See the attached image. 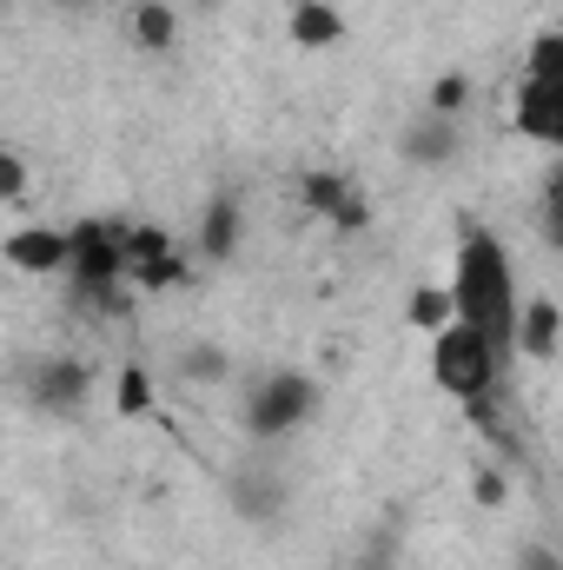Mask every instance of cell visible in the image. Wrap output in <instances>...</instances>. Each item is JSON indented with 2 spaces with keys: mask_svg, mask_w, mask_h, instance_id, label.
<instances>
[{
  "mask_svg": "<svg viewBox=\"0 0 563 570\" xmlns=\"http://www.w3.org/2000/svg\"><path fill=\"white\" fill-rule=\"evenodd\" d=\"M451 312L457 325H471L504 365L517 352V279H511V253L491 233H464L457 246V273H451Z\"/></svg>",
  "mask_w": 563,
  "mask_h": 570,
  "instance_id": "6da1fadb",
  "label": "cell"
},
{
  "mask_svg": "<svg viewBox=\"0 0 563 570\" xmlns=\"http://www.w3.org/2000/svg\"><path fill=\"white\" fill-rule=\"evenodd\" d=\"M67 279H73V305H100L120 312L127 305V253H120V226L113 219H80L67 226Z\"/></svg>",
  "mask_w": 563,
  "mask_h": 570,
  "instance_id": "7a4b0ae2",
  "label": "cell"
},
{
  "mask_svg": "<svg viewBox=\"0 0 563 570\" xmlns=\"http://www.w3.org/2000/svg\"><path fill=\"white\" fill-rule=\"evenodd\" d=\"M312 412H318V379L312 372H266L239 399V425H246L253 444H279L292 431H305Z\"/></svg>",
  "mask_w": 563,
  "mask_h": 570,
  "instance_id": "3957f363",
  "label": "cell"
},
{
  "mask_svg": "<svg viewBox=\"0 0 563 570\" xmlns=\"http://www.w3.org/2000/svg\"><path fill=\"white\" fill-rule=\"evenodd\" d=\"M431 379L437 392H451L457 405H477V399H497V379H504V358L471 332V325H444L431 332Z\"/></svg>",
  "mask_w": 563,
  "mask_h": 570,
  "instance_id": "277c9868",
  "label": "cell"
},
{
  "mask_svg": "<svg viewBox=\"0 0 563 570\" xmlns=\"http://www.w3.org/2000/svg\"><path fill=\"white\" fill-rule=\"evenodd\" d=\"M87 392H93V365L87 358L47 352V358L27 365V405L47 412V419H80L87 412Z\"/></svg>",
  "mask_w": 563,
  "mask_h": 570,
  "instance_id": "5b68a950",
  "label": "cell"
},
{
  "mask_svg": "<svg viewBox=\"0 0 563 570\" xmlns=\"http://www.w3.org/2000/svg\"><path fill=\"white\" fill-rule=\"evenodd\" d=\"M298 206H305V213H318V219H332L338 233H365V226H372V206H365V193H358L345 173H332V166H312V173H298Z\"/></svg>",
  "mask_w": 563,
  "mask_h": 570,
  "instance_id": "8992f818",
  "label": "cell"
},
{
  "mask_svg": "<svg viewBox=\"0 0 563 570\" xmlns=\"http://www.w3.org/2000/svg\"><path fill=\"white\" fill-rule=\"evenodd\" d=\"M226 491H233V511L246 524H279L285 511H292V478L273 471V464H239Z\"/></svg>",
  "mask_w": 563,
  "mask_h": 570,
  "instance_id": "52a82bcc",
  "label": "cell"
},
{
  "mask_svg": "<svg viewBox=\"0 0 563 570\" xmlns=\"http://www.w3.org/2000/svg\"><path fill=\"white\" fill-rule=\"evenodd\" d=\"M239 246H246V199L239 193H213L206 213H199V259L226 266V259H239Z\"/></svg>",
  "mask_w": 563,
  "mask_h": 570,
  "instance_id": "ba28073f",
  "label": "cell"
},
{
  "mask_svg": "<svg viewBox=\"0 0 563 570\" xmlns=\"http://www.w3.org/2000/svg\"><path fill=\"white\" fill-rule=\"evenodd\" d=\"M517 134L537 146H563V87L557 80H524L517 87Z\"/></svg>",
  "mask_w": 563,
  "mask_h": 570,
  "instance_id": "9c48e42d",
  "label": "cell"
},
{
  "mask_svg": "<svg viewBox=\"0 0 563 570\" xmlns=\"http://www.w3.org/2000/svg\"><path fill=\"white\" fill-rule=\"evenodd\" d=\"M398 153H405L412 166H451V159L464 153V127L444 120V114H424V120H412V127L398 134Z\"/></svg>",
  "mask_w": 563,
  "mask_h": 570,
  "instance_id": "30bf717a",
  "label": "cell"
},
{
  "mask_svg": "<svg viewBox=\"0 0 563 570\" xmlns=\"http://www.w3.org/2000/svg\"><path fill=\"white\" fill-rule=\"evenodd\" d=\"M7 266L13 273H67V233L60 226H27L7 239Z\"/></svg>",
  "mask_w": 563,
  "mask_h": 570,
  "instance_id": "8fae6325",
  "label": "cell"
},
{
  "mask_svg": "<svg viewBox=\"0 0 563 570\" xmlns=\"http://www.w3.org/2000/svg\"><path fill=\"white\" fill-rule=\"evenodd\" d=\"M557 338H563L557 298H517V352L524 358H557Z\"/></svg>",
  "mask_w": 563,
  "mask_h": 570,
  "instance_id": "7c38bea8",
  "label": "cell"
},
{
  "mask_svg": "<svg viewBox=\"0 0 563 570\" xmlns=\"http://www.w3.org/2000/svg\"><path fill=\"white\" fill-rule=\"evenodd\" d=\"M285 27H292L298 47H338V40H345V13H338L332 0H292Z\"/></svg>",
  "mask_w": 563,
  "mask_h": 570,
  "instance_id": "4fadbf2b",
  "label": "cell"
},
{
  "mask_svg": "<svg viewBox=\"0 0 563 570\" xmlns=\"http://www.w3.org/2000/svg\"><path fill=\"white\" fill-rule=\"evenodd\" d=\"M127 40H134L140 53H166V47L179 40V20H172V7H166V0H140V7L127 13Z\"/></svg>",
  "mask_w": 563,
  "mask_h": 570,
  "instance_id": "5bb4252c",
  "label": "cell"
},
{
  "mask_svg": "<svg viewBox=\"0 0 563 570\" xmlns=\"http://www.w3.org/2000/svg\"><path fill=\"white\" fill-rule=\"evenodd\" d=\"M172 372H179L186 385H219V379L233 372V358H226V352H219L213 338H192V345H186V352L172 358Z\"/></svg>",
  "mask_w": 563,
  "mask_h": 570,
  "instance_id": "9a60e30c",
  "label": "cell"
},
{
  "mask_svg": "<svg viewBox=\"0 0 563 570\" xmlns=\"http://www.w3.org/2000/svg\"><path fill=\"white\" fill-rule=\"evenodd\" d=\"M127 279L140 285V292H179V285L192 279V273H186V259H179V253H159V259H140V266H127Z\"/></svg>",
  "mask_w": 563,
  "mask_h": 570,
  "instance_id": "2e32d148",
  "label": "cell"
},
{
  "mask_svg": "<svg viewBox=\"0 0 563 570\" xmlns=\"http://www.w3.org/2000/svg\"><path fill=\"white\" fill-rule=\"evenodd\" d=\"M405 318H412L418 332H444V325L457 318V312H451V292H444V285H424V292H412Z\"/></svg>",
  "mask_w": 563,
  "mask_h": 570,
  "instance_id": "e0dca14e",
  "label": "cell"
},
{
  "mask_svg": "<svg viewBox=\"0 0 563 570\" xmlns=\"http://www.w3.org/2000/svg\"><path fill=\"white\" fill-rule=\"evenodd\" d=\"M524 80H557L563 87V33L557 27H544V33L531 40V67H524Z\"/></svg>",
  "mask_w": 563,
  "mask_h": 570,
  "instance_id": "ac0fdd59",
  "label": "cell"
},
{
  "mask_svg": "<svg viewBox=\"0 0 563 570\" xmlns=\"http://www.w3.org/2000/svg\"><path fill=\"white\" fill-rule=\"evenodd\" d=\"M120 253H127V266L159 259V253H172V233L166 226H120Z\"/></svg>",
  "mask_w": 563,
  "mask_h": 570,
  "instance_id": "d6986e66",
  "label": "cell"
},
{
  "mask_svg": "<svg viewBox=\"0 0 563 570\" xmlns=\"http://www.w3.org/2000/svg\"><path fill=\"white\" fill-rule=\"evenodd\" d=\"M464 107H471V80H464V73H437V80H431V107H424V114L464 120Z\"/></svg>",
  "mask_w": 563,
  "mask_h": 570,
  "instance_id": "ffe728a7",
  "label": "cell"
},
{
  "mask_svg": "<svg viewBox=\"0 0 563 570\" xmlns=\"http://www.w3.org/2000/svg\"><path fill=\"white\" fill-rule=\"evenodd\" d=\"M113 405H120V419H140L146 405H152V379H146L140 365L120 372V399H113Z\"/></svg>",
  "mask_w": 563,
  "mask_h": 570,
  "instance_id": "44dd1931",
  "label": "cell"
},
{
  "mask_svg": "<svg viewBox=\"0 0 563 570\" xmlns=\"http://www.w3.org/2000/svg\"><path fill=\"white\" fill-rule=\"evenodd\" d=\"M20 193H27V159L0 140V199H20Z\"/></svg>",
  "mask_w": 563,
  "mask_h": 570,
  "instance_id": "7402d4cb",
  "label": "cell"
},
{
  "mask_svg": "<svg viewBox=\"0 0 563 570\" xmlns=\"http://www.w3.org/2000/svg\"><path fill=\"white\" fill-rule=\"evenodd\" d=\"M504 498H511V478H504L497 464H484V471H477V504H491V511H497Z\"/></svg>",
  "mask_w": 563,
  "mask_h": 570,
  "instance_id": "603a6c76",
  "label": "cell"
},
{
  "mask_svg": "<svg viewBox=\"0 0 563 570\" xmlns=\"http://www.w3.org/2000/svg\"><path fill=\"white\" fill-rule=\"evenodd\" d=\"M517 570H563V558L551 544H524V551H517Z\"/></svg>",
  "mask_w": 563,
  "mask_h": 570,
  "instance_id": "cb8c5ba5",
  "label": "cell"
},
{
  "mask_svg": "<svg viewBox=\"0 0 563 570\" xmlns=\"http://www.w3.org/2000/svg\"><path fill=\"white\" fill-rule=\"evenodd\" d=\"M192 7H213V0H192Z\"/></svg>",
  "mask_w": 563,
  "mask_h": 570,
  "instance_id": "d4e9b609",
  "label": "cell"
}]
</instances>
